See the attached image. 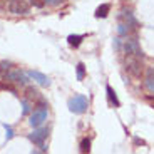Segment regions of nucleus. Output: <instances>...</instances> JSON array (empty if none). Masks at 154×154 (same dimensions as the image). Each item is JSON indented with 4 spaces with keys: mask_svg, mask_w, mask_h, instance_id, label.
<instances>
[{
    "mask_svg": "<svg viewBox=\"0 0 154 154\" xmlns=\"http://www.w3.org/2000/svg\"><path fill=\"white\" fill-rule=\"evenodd\" d=\"M47 117H49V106H47V102L40 97V99L37 100V106H35V109L30 112V126L34 127H40L44 122L47 121Z\"/></svg>",
    "mask_w": 154,
    "mask_h": 154,
    "instance_id": "1",
    "label": "nucleus"
},
{
    "mask_svg": "<svg viewBox=\"0 0 154 154\" xmlns=\"http://www.w3.org/2000/svg\"><path fill=\"white\" fill-rule=\"evenodd\" d=\"M124 69L127 70V74H131L132 77L139 79V77L143 75V70H144L143 59L134 57V55H126L124 57Z\"/></svg>",
    "mask_w": 154,
    "mask_h": 154,
    "instance_id": "2",
    "label": "nucleus"
},
{
    "mask_svg": "<svg viewBox=\"0 0 154 154\" xmlns=\"http://www.w3.org/2000/svg\"><path fill=\"white\" fill-rule=\"evenodd\" d=\"M67 107H69V111L74 112V114H84L89 107V99L84 94H77V96H74L69 99Z\"/></svg>",
    "mask_w": 154,
    "mask_h": 154,
    "instance_id": "3",
    "label": "nucleus"
},
{
    "mask_svg": "<svg viewBox=\"0 0 154 154\" xmlns=\"http://www.w3.org/2000/svg\"><path fill=\"white\" fill-rule=\"evenodd\" d=\"M47 137H49V127H42V126L35 127L34 132L29 134V139H30L40 151H47V144H45Z\"/></svg>",
    "mask_w": 154,
    "mask_h": 154,
    "instance_id": "4",
    "label": "nucleus"
},
{
    "mask_svg": "<svg viewBox=\"0 0 154 154\" xmlns=\"http://www.w3.org/2000/svg\"><path fill=\"white\" fill-rule=\"evenodd\" d=\"M122 50L126 55H134V57H139V59L144 57L137 37H126V40L122 42Z\"/></svg>",
    "mask_w": 154,
    "mask_h": 154,
    "instance_id": "5",
    "label": "nucleus"
},
{
    "mask_svg": "<svg viewBox=\"0 0 154 154\" xmlns=\"http://www.w3.org/2000/svg\"><path fill=\"white\" fill-rule=\"evenodd\" d=\"M29 74L23 72L20 69H10L7 74H5V81L12 82V84H19V85H27L29 84Z\"/></svg>",
    "mask_w": 154,
    "mask_h": 154,
    "instance_id": "6",
    "label": "nucleus"
},
{
    "mask_svg": "<svg viewBox=\"0 0 154 154\" xmlns=\"http://www.w3.org/2000/svg\"><path fill=\"white\" fill-rule=\"evenodd\" d=\"M7 10L14 15H25L30 10V5H29L27 0H8Z\"/></svg>",
    "mask_w": 154,
    "mask_h": 154,
    "instance_id": "7",
    "label": "nucleus"
},
{
    "mask_svg": "<svg viewBox=\"0 0 154 154\" xmlns=\"http://www.w3.org/2000/svg\"><path fill=\"white\" fill-rule=\"evenodd\" d=\"M117 19H119V22H124L126 25H129L132 32L139 27V22H137V19H136V15L132 14V10H126V8H122V10L119 12Z\"/></svg>",
    "mask_w": 154,
    "mask_h": 154,
    "instance_id": "8",
    "label": "nucleus"
},
{
    "mask_svg": "<svg viewBox=\"0 0 154 154\" xmlns=\"http://www.w3.org/2000/svg\"><path fill=\"white\" fill-rule=\"evenodd\" d=\"M27 74H29L30 79H34V81L37 82L38 85H44V87H49V85H50V79L45 75V74L38 72V70H29Z\"/></svg>",
    "mask_w": 154,
    "mask_h": 154,
    "instance_id": "9",
    "label": "nucleus"
},
{
    "mask_svg": "<svg viewBox=\"0 0 154 154\" xmlns=\"http://www.w3.org/2000/svg\"><path fill=\"white\" fill-rule=\"evenodd\" d=\"M144 87L149 94H154V67H149L146 70V77H144Z\"/></svg>",
    "mask_w": 154,
    "mask_h": 154,
    "instance_id": "10",
    "label": "nucleus"
},
{
    "mask_svg": "<svg viewBox=\"0 0 154 154\" xmlns=\"http://www.w3.org/2000/svg\"><path fill=\"white\" fill-rule=\"evenodd\" d=\"M106 94H107V100H109V104H111L112 107H121V102H119V99H117V94H116V91L109 84L106 85Z\"/></svg>",
    "mask_w": 154,
    "mask_h": 154,
    "instance_id": "11",
    "label": "nucleus"
},
{
    "mask_svg": "<svg viewBox=\"0 0 154 154\" xmlns=\"http://www.w3.org/2000/svg\"><path fill=\"white\" fill-rule=\"evenodd\" d=\"M109 12H111V5L109 4H100L99 7L96 8V19H106L109 15Z\"/></svg>",
    "mask_w": 154,
    "mask_h": 154,
    "instance_id": "12",
    "label": "nucleus"
},
{
    "mask_svg": "<svg viewBox=\"0 0 154 154\" xmlns=\"http://www.w3.org/2000/svg\"><path fill=\"white\" fill-rule=\"evenodd\" d=\"M82 40H84V35H79V34H70L69 37H67V44H69L70 47H74V49H77V47L81 45Z\"/></svg>",
    "mask_w": 154,
    "mask_h": 154,
    "instance_id": "13",
    "label": "nucleus"
},
{
    "mask_svg": "<svg viewBox=\"0 0 154 154\" xmlns=\"http://www.w3.org/2000/svg\"><path fill=\"white\" fill-rule=\"evenodd\" d=\"M131 27L129 25H126L124 22H119L117 23V35L119 37H129V34H131Z\"/></svg>",
    "mask_w": 154,
    "mask_h": 154,
    "instance_id": "14",
    "label": "nucleus"
},
{
    "mask_svg": "<svg viewBox=\"0 0 154 154\" xmlns=\"http://www.w3.org/2000/svg\"><path fill=\"white\" fill-rule=\"evenodd\" d=\"M25 96H27V99H40V94H38V91L35 87H32V85H27V89H25Z\"/></svg>",
    "mask_w": 154,
    "mask_h": 154,
    "instance_id": "15",
    "label": "nucleus"
},
{
    "mask_svg": "<svg viewBox=\"0 0 154 154\" xmlns=\"http://www.w3.org/2000/svg\"><path fill=\"white\" fill-rule=\"evenodd\" d=\"M75 72H77V81H84V77H85V66L82 64V62L77 64Z\"/></svg>",
    "mask_w": 154,
    "mask_h": 154,
    "instance_id": "16",
    "label": "nucleus"
},
{
    "mask_svg": "<svg viewBox=\"0 0 154 154\" xmlns=\"http://www.w3.org/2000/svg\"><path fill=\"white\" fill-rule=\"evenodd\" d=\"M89 151H91V139L89 137H84L81 141V152L82 154H87Z\"/></svg>",
    "mask_w": 154,
    "mask_h": 154,
    "instance_id": "17",
    "label": "nucleus"
},
{
    "mask_svg": "<svg viewBox=\"0 0 154 154\" xmlns=\"http://www.w3.org/2000/svg\"><path fill=\"white\" fill-rule=\"evenodd\" d=\"M10 69H12V62H8V60H2V62H0V72L7 74Z\"/></svg>",
    "mask_w": 154,
    "mask_h": 154,
    "instance_id": "18",
    "label": "nucleus"
},
{
    "mask_svg": "<svg viewBox=\"0 0 154 154\" xmlns=\"http://www.w3.org/2000/svg\"><path fill=\"white\" fill-rule=\"evenodd\" d=\"M29 112H30V104H29L27 99H22V114L27 116Z\"/></svg>",
    "mask_w": 154,
    "mask_h": 154,
    "instance_id": "19",
    "label": "nucleus"
},
{
    "mask_svg": "<svg viewBox=\"0 0 154 154\" xmlns=\"http://www.w3.org/2000/svg\"><path fill=\"white\" fill-rule=\"evenodd\" d=\"M4 127H5V137H7V141H8V139L14 137V129H12V126H8V124H4Z\"/></svg>",
    "mask_w": 154,
    "mask_h": 154,
    "instance_id": "20",
    "label": "nucleus"
},
{
    "mask_svg": "<svg viewBox=\"0 0 154 154\" xmlns=\"http://www.w3.org/2000/svg\"><path fill=\"white\" fill-rule=\"evenodd\" d=\"M32 4L35 7H44V0H32Z\"/></svg>",
    "mask_w": 154,
    "mask_h": 154,
    "instance_id": "21",
    "label": "nucleus"
},
{
    "mask_svg": "<svg viewBox=\"0 0 154 154\" xmlns=\"http://www.w3.org/2000/svg\"><path fill=\"white\" fill-rule=\"evenodd\" d=\"M114 47H116L117 50H121V47H122V45H121V40H119V38H116V40H114Z\"/></svg>",
    "mask_w": 154,
    "mask_h": 154,
    "instance_id": "22",
    "label": "nucleus"
},
{
    "mask_svg": "<svg viewBox=\"0 0 154 154\" xmlns=\"http://www.w3.org/2000/svg\"><path fill=\"white\" fill-rule=\"evenodd\" d=\"M134 143H136V144H144V141H141L139 137H134Z\"/></svg>",
    "mask_w": 154,
    "mask_h": 154,
    "instance_id": "23",
    "label": "nucleus"
},
{
    "mask_svg": "<svg viewBox=\"0 0 154 154\" xmlns=\"http://www.w3.org/2000/svg\"><path fill=\"white\" fill-rule=\"evenodd\" d=\"M60 2H64V0H52V4H50V5H59Z\"/></svg>",
    "mask_w": 154,
    "mask_h": 154,
    "instance_id": "24",
    "label": "nucleus"
},
{
    "mask_svg": "<svg viewBox=\"0 0 154 154\" xmlns=\"http://www.w3.org/2000/svg\"><path fill=\"white\" fill-rule=\"evenodd\" d=\"M44 4H52V0H44Z\"/></svg>",
    "mask_w": 154,
    "mask_h": 154,
    "instance_id": "25",
    "label": "nucleus"
},
{
    "mask_svg": "<svg viewBox=\"0 0 154 154\" xmlns=\"http://www.w3.org/2000/svg\"><path fill=\"white\" fill-rule=\"evenodd\" d=\"M32 154H40V152H38V151H32Z\"/></svg>",
    "mask_w": 154,
    "mask_h": 154,
    "instance_id": "26",
    "label": "nucleus"
}]
</instances>
